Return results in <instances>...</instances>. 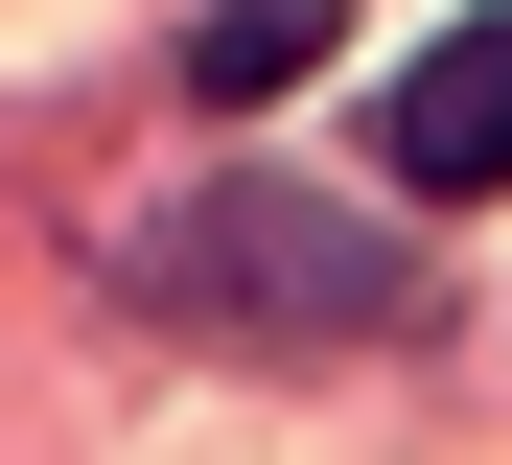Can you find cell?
<instances>
[{
    "label": "cell",
    "mask_w": 512,
    "mask_h": 465,
    "mask_svg": "<svg viewBox=\"0 0 512 465\" xmlns=\"http://www.w3.org/2000/svg\"><path fill=\"white\" fill-rule=\"evenodd\" d=\"M140 256H163V303H187V326H256V349H350V326H396V233L326 210V186H280V163L187 186Z\"/></svg>",
    "instance_id": "6da1fadb"
},
{
    "label": "cell",
    "mask_w": 512,
    "mask_h": 465,
    "mask_svg": "<svg viewBox=\"0 0 512 465\" xmlns=\"http://www.w3.org/2000/svg\"><path fill=\"white\" fill-rule=\"evenodd\" d=\"M373 163H396V210H489V186H512V0H466V24L396 47Z\"/></svg>",
    "instance_id": "7a4b0ae2"
},
{
    "label": "cell",
    "mask_w": 512,
    "mask_h": 465,
    "mask_svg": "<svg viewBox=\"0 0 512 465\" xmlns=\"http://www.w3.org/2000/svg\"><path fill=\"white\" fill-rule=\"evenodd\" d=\"M326 47H350V0H210V24H187V93H233V117H256V93H303Z\"/></svg>",
    "instance_id": "3957f363"
}]
</instances>
